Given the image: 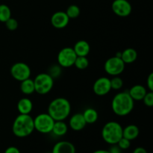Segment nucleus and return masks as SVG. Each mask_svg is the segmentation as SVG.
<instances>
[{"instance_id":"obj_1","label":"nucleus","mask_w":153,"mask_h":153,"mask_svg":"<svg viewBox=\"0 0 153 153\" xmlns=\"http://www.w3.org/2000/svg\"><path fill=\"white\" fill-rule=\"evenodd\" d=\"M134 101L128 92H120L114 97L111 102V108L114 113L119 117L129 114L134 109Z\"/></svg>"},{"instance_id":"obj_2","label":"nucleus","mask_w":153,"mask_h":153,"mask_svg":"<svg viewBox=\"0 0 153 153\" xmlns=\"http://www.w3.org/2000/svg\"><path fill=\"white\" fill-rule=\"evenodd\" d=\"M71 112V105L64 97H58L52 100L48 107V114L55 121H64Z\"/></svg>"},{"instance_id":"obj_3","label":"nucleus","mask_w":153,"mask_h":153,"mask_svg":"<svg viewBox=\"0 0 153 153\" xmlns=\"http://www.w3.org/2000/svg\"><path fill=\"white\" fill-rule=\"evenodd\" d=\"M34 130V118L30 114L18 115L12 126V131L17 137H26L32 134Z\"/></svg>"},{"instance_id":"obj_4","label":"nucleus","mask_w":153,"mask_h":153,"mask_svg":"<svg viewBox=\"0 0 153 153\" xmlns=\"http://www.w3.org/2000/svg\"><path fill=\"white\" fill-rule=\"evenodd\" d=\"M123 128L119 123L110 121L103 126L102 129V137L105 142L110 145L117 144L123 137Z\"/></svg>"},{"instance_id":"obj_5","label":"nucleus","mask_w":153,"mask_h":153,"mask_svg":"<svg viewBox=\"0 0 153 153\" xmlns=\"http://www.w3.org/2000/svg\"><path fill=\"white\" fill-rule=\"evenodd\" d=\"M34 84L36 93L40 95H46L53 88L54 79L49 73H42L34 78Z\"/></svg>"},{"instance_id":"obj_6","label":"nucleus","mask_w":153,"mask_h":153,"mask_svg":"<svg viewBox=\"0 0 153 153\" xmlns=\"http://www.w3.org/2000/svg\"><path fill=\"white\" fill-rule=\"evenodd\" d=\"M55 121L48 113H42L34 118V130L42 134L52 132Z\"/></svg>"},{"instance_id":"obj_7","label":"nucleus","mask_w":153,"mask_h":153,"mask_svg":"<svg viewBox=\"0 0 153 153\" xmlns=\"http://www.w3.org/2000/svg\"><path fill=\"white\" fill-rule=\"evenodd\" d=\"M126 64L120 58L114 56L105 62L104 70L108 75L116 76L120 75L125 70Z\"/></svg>"},{"instance_id":"obj_8","label":"nucleus","mask_w":153,"mask_h":153,"mask_svg":"<svg viewBox=\"0 0 153 153\" xmlns=\"http://www.w3.org/2000/svg\"><path fill=\"white\" fill-rule=\"evenodd\" d=\"M77 55L73 48H63L58 55V63L59 66L64 68H68L74 65Z\"/></svg>"},{"instance_id":"obj_9","label":"nucleus","mask_w":153,"mask_h":153,"mask_svg":"<svg viewBox=\"0 0 153 153\" xmlns=\"http://www.w3.org/2000/svg\"><path fill=\"white\" fill-rule=\"evenodd\" d=\"M10 71L12 77L19 82L29 79L31 73L29 66L23 62H17L13 64Z\"/></svg>"},{"instance_id":"obj_10","label":"nucleus","mask_w":153,"mask_h":153,"mask_svg":"<svg viewBox=\"0 0 153 153\" xmlns=\"http://www.w3.org/2000/svg\"><path fill=\"white\" fill-rule=\"evenodd\" d=\"M111 9L117 16L120 17H126L132 11L131 4L128 0H114L112 2Z\"/></svg>"},{"instance_id":"obj_11","label":"nucleus","mask_w":153,"mask_h":153,"mask_svg":"<svg viewBox=\"0 0 153 153\" xmlns=\"http://www.w3.org/2000/svg\"><path fill=\"white\" fill-rule=\"evenodd\" d=\"M93 91L94 94L99 97L107 95L111 91L110 79L107 77H101L97 79L94 84Z\"/></svg>"},{"instance_id":"obj_12","label":"nucleus","mask_w":153,"mask_h":153,"mask_svg":"<svg viewBox=\"0 0 153 153\" xmlns=\"http://www.w3.org/2000/svg\"><path fill=\"white\" fill-rule=\"evenodd\" d=\"M69 22H70V18L64 11L55 12L51 17V23L52 26L58 29L65 28L69 24Z\"/></svg>"},{"instance_id":"obj_13","label":"nucleus","mask_w":153,"mask_h":153,"mask_svg":"<svg viewBox=\"0 0 153 153\" xmlns=\"http://www.w3.org/2000/svg\"><path fill=\"white\" fill-rule=\"evenodd\" d=\"M69 125L73 131H82L87 125V123L82 113H76L73 114L69 120Z\"/></svg>"},{"instance_id":"obj_14","label":"nucleus","mask_w":153,"mask_h":153,"mask_svg":"<svg viewBox=\"0 0 153 153\" xmlns=\"http://www.w3.org/2000/svg\"><path fill=\"white\" fill-rule=\"evenodd\" d=\"M52 153H76V147L70 142L62 140L54 145Z\"/></svg>"},{"instance_id":"obj_15","label":"nucleus","mask_w":153,"mask_h":153,"mask_svg":"<svg viewBox=\"0 0 153 153\" xmlns=\"http://www.w3.org/2000/svg\"><path fill=\"white\" fill-rule=\"evenodd\" d=\"M146 92L147 91L144 86L140 85H136L131 87L128 93L134 101H141L144 96L146 95Z\"/></svg>"},{"instance_id":"obj_16","label":"nucleus","mask_w":153,"mask_h":153,"mask_svg":"<svg viewBox=\"0 0 153 153\" xmlns=\"http://www.w3.org/2000/svg\"><path fill=\"white\" fill-rule=\"evenodd\" d=\"M73 49L77 56L87 57L91 51V46L86 40H81L75 43Z\"/></svg>"},{"instance_id":"obj_17","label":"nucleus","mask_w":153,"mask_h":153,"mask_svg":"<svg viewBox=\"0 0 153 153\" xmlns=\"http://www.w3.org/2000/svg\"><path fill=\"white\" fill-rule=\"evenodd\" d=\"M33 109V103L30 99L24 97L17 103V110L20 114H30Z\"/></svg>"},{"instance_id":"obj_18","label":"nucleus","mask_w":153,"mask_h":153,"mask_svg":"<svg viewBox=\"0 0 153 153\" xmlns=\"http://www.w3.org/2000/svg\"><path fill=\"white\" fill-rule=\"evenodd\" d=\"M139 133L140 131L138 127L134 124H131L123 129V137L129 140H133L138 137Z\"/></svg>"},{"instance_id":"obj_19","label":"nucleus","mask_w":153,"mask_h":153,"mask_svg":"<svg viewBox=\"0 0 153 153\" xmlns=\"http://www.w3.org/2000/svg\"><path fill=\"white\" fill-rule=\"evenodd\" d=\"M121 52V59L125 64H131L137 60V52L133 48H127Z\"/></svg>"},{"instance_id":"obj_20","label":"nucleus","mask_w":153,"mask_h":153,"mask_svg":"<svg viewBox=\"0 0 153 153\" xmlns=\"http://www.w3.org/2000/svg\"><path fill=\"white\" fill-rule=\"evenodd\" d=\"M20 91L25 95H31L35 92L34 80L29 78L22 81L20 83Z\"/></svg>"},{"instance_id":"obj_21","label":"nucleus","mask_w":153,"mask_h":153,"mask_svg":"<svg viewBox=\"0 0 153 153\" xmlns=\"http://www.w3.org/2000/svg\"><path fill=\"white\" fill-rule=\"evenodd\" d=\"M67 131H68V126L64 121H55L52 132L55 135L61 137V136L65 135Z\"/></svg>"},{"instance_id":"obj_22","label":"nucleus","mask_w":153,"mask_h":153,"mask_svg":"<svg viewBox=\"0 0 153 153\" xmlns=\"http://www.w3.org/2000/svg\"><path fill=\"white\" fill-rule=\"evenodd\" d=\"M84 118L86 121L87 124H93L97 121L99 118V114L97 110L92 108H89L85 110L82 113Z\"/></svg>"},{"instance_id":"obj_23","label":"nucleus","mask_w":153,"mask_h":153,"mask_svg":"<svg viewBox=\"0 0 153 153\" xmlns=\"http://www.w3.org/2000/svg\"><path fill=\"white\" fill-rule=\"evenodd\" d=\"M10 17H11V10L10 7L6 4H0V22H5Z\"/></svg>"},{"instance_id":"obj_24","label":"nucleus","mask_w":153,"mask_h":153,"mask_svg":"<svg viewBox=\"0 0 153 153\" xmlns=\"http://www.w3.org/2000/svg\"><path fill=\"white\" fill-rule=\"evenodd\" d=\"M66 14L67 15L69 18L70 19H76L80 15L81 10L79 6L76 4H71L69 6L67 9V11L65 12Z\"/></svg>"},{"instance_id":"obj_25","label":"nucleus","mask_w":153,"mask_h":153,"mask_svg":"<svg viewBox=\"0 0 153 153\" xmlns=\"http://www.w3.org/2000/svg\"><path fill=\"white\" fill-rule=\"evenodd\" d=\"M74 66L79 70H85L89 66V61L85 56H77L75 61Z\"/></svg>"},{"instance_id":"obj_26","label":"nucleus","mask_w":153,"mask_h":153,"mask_svg":"<svg viewBox=\"0 0 153 153\" xmlns=\"http://www.w3.org/2000/svg\"><path fill=\"white\" fill-rule=\"evenodd\" d=\"M110 82L111 89L114 90V91L120 90L123 86V81L118 76H114L111 79H110Z\"/></svg>"},{"instance_id":"obj_27","label":"nucleus","mask_w":153,"mask_h":153,"mask_svg":"<svg viewBox=\"0 0 153 153\" xmlns=\"http://www.w3.org/2000/svg\"><path fill=\"white\" fill-rule=\"evenodd\" d=\"M4 23H5L6 28H7L9 31H15V30L18 28V22L16 19H14V18L10 17V19H7Z\"/></svg>"},{"instance_id":"obj_28","label":"nucleus","mask_w":153,"mask_h":153,"mask_svg":"<svg viewBox=\"0 0 153 153\" xmlns=\"http://www.w3.org/2000/svg\"><path fill=\"white\" fill-rule=\"evenodd\" d=\"M143 103L147 107H152L153 106V91H149L146 92V95L144 96L143 99L142 100Z\"/></svg>"},{"instance_id":"obj_29","label":"nucleus","mask_w":153,"mask_h":153,"mask_svg":"<svg viewBox=\"0 0 153 153\" xmlns=\"http://www.w3.org/2000/svg\"><path fill=\"white\" fill-rule=\"evenodd\" d=\"M117 146L120 148L122 150H126V149H128V148L131 146V140H128V139L125 138V137H123L119 141L117 142Z\"/></svg>"},{"instance_id":"obj_30","label":"nucleus","mask_w":153,"mask_h":153,"mask_svg":"<svg viewBox=\"0 0 153 153\" xmlns=\"http://www.w3.org/2000/svg\"><path fill=\"white\" fill-rule=\"evenodd\" d=\"M146 85H147V88L149 91H153V73H150L148 76L147 80H146Z\"/></svg>"},{"instance_id":"obj_31","label":"nucleus","mask_w":153,"mask_h":153,"mask_svg":"<svg viewBox=\"0 0 153 153\" xmlns=\"http://www.w3.org/2000/svg\"><path fill=\"white\" fill-rule=\"evenodd\" d=\"M108 151L110 153H121L122 149L117 146V144H113L111 145Z\"/></svg>"},{"instance_id":"obj_32","label":"nucleus","mask_w":153,"mask_h":153,"mask_svg":"<svg viewBox=\"0 0 153 153\" xmlns=\"http://www.w3.org/2000/svg\"><path fill=\"white\" fill-rule=\"evenodd\" d=\"M60 68L58 67H57V66H54V67H52V70H51V73H49V75H50L51 76H53L54 73H55V77H56V76H58L60 75Z\"/></svg>"},{"instance_id":"obj_33","label":"nucleus","mask_w":153,"mask_h":153,"mask_svg":"<svg viewBox=\"0 0 153 153\" xmlns=\"http://www.w3.org/2000/svg\"><path fill=\"white\" fill-rule=\"evenodd\" d=\"M4 153H20V151L16 146H9L5 149Z\"/></svg>"},{"instance_id":"obj_34","label":"nucleus","mask_w":153,"mask_h":153,"mask_svg":"<svg viewBox=\"0 0 153 153\" xmlns=\"http://www.w3.org/2000/svg\"><path fill=\"white\" fill-rule=\"evenodd\" d=\"M132 153H148V152L146 150V149H144L143 147H140V146H139V147H137L136 149H134Z\"/></svg>"},{"instance_id":"obj_35","label":"nucleus","mask_w":153,"mask_h":153,"mask_svg":"<svg viewBox=\"0 0 153 153\" xmlns=\"http://www.w3.org/2000/svg\"><path fill=\"white\" fill-rule=\"evenodd\" d=\"M93 153H110L108 150H105V149H99V150L94 151Z\"/></svg>"},{"instance_id":"obj_36","label":"nucleus","mask_w":153,"mask_h":153,"mask_svg":"<svg viewBox=\"0 0 153 153\" xmlns=\"http://www.w3.org/2000/svg\"><path fill=\"white\" fill-rule=\"evenodd\" d=\"M121 55H122V52H117L116 53V55H115V56L116 57H118V58H121Z\"/></svg>"},{"instance_id":"obj_37","label":"nucleus","mask_w":153,"mask_h":153,"mask_svg":"<svg viewBox=\"0 0 153 153\" xmlns=\"http://www.w3.org/2000/svg\"><path fill=\"white\" fill-rule=\"evenodd\" d=\"M46 153H52V152H46Z\"/></svg>"}]
</instances>
